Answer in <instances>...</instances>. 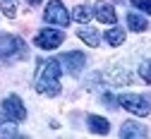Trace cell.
<instances>
[{"label":"cell","mask_w":151,"mask_h":139,"mask_svg":"<svg viewBox=\"0 0 151 139\" xmlns=\"http://www.w3.org/2000/svg\"><path fill=\"white\" fill-rule=\"evenodd\" d=\"M29 3H31V5H39V3H41V0H29Z\"/></svg>","instance_id":"20"},{"label":"cell","mask_w":151,"mask_h":139,"mask_svg":"<svg viewBox=\"0 0 151 139\" xmlns=\"http://www.w3.org/2000/svg\"><path fill=\"white\" fill-rule=\"evenodd\" d=\"M58 60H60V65H65V67H67V72H70V74H79V72H82V67L86 65V58H84V53H79V50L63 53Z\"/></svg>","instance_id":"7"},{"label":"cell","mask_w":151,"mask_h":139,"mask_svg":"<svg viewBox=\"0 0 151 139\" xmlns=\"http://www.w3.org/2000/svg\"><path fill=\"white\" fill-rule=\"evenodd\" d=\"M106 41L110 43V46H122L125 43V29H108L106 31Z\"/></svg>","instance_id":"14"},{"label":"cell","mask_w":151,"mask_h":139,"mask_svg":"<svg viewBox=\"0 0 151 139\" xmlns=\"http://www.w3.org/2000/svg\"><path fill=\"white\" fill-rule=\"evenodd\" d=\"M132 5L137 10H144L146 14H151V0H132Z\"/></svg>","instance_id":"17"},{"label":"cell","mask_w":151,"mask_h":139,"mask_svg":"<svg viewBox=\"0 0 151 139\" xmlns=\"http://www.w3.org/2000/svg\"><path fill=\"white\" fill-rule=\"evenodd\" d=\"M149 134V130L142 125V122H134V120H127V122H122V127H120V137L122 139H142V137H146Z\"/></svg>","instance_id":"9"},{"label":"cell","mask_w":151,"mask_h":139,"mask_svg":"<svg viewBox=\"0 0 151 139\" xmlns=\"http://www.w3.org/2000/svg\"><path fill=\"white\" fill-rule=\"evenodd\" d=\"M60 74H63V67H60V60L58 58H50V60L41 63V70L36 74V91L39 94H46V96H58L60 94Z\"/></svg>","instance_id":"1"},{"label":"cell","mask_w":151,"mask_h":139,"mask_svg":"<svg viewBox=\"0 0 151 139\" xmlns=\"http://www.w3.org/2000/svg\"><path fill=\"white\" fill-rule=\"evenodd\" d=\"M103 101H106V103H108V108H118V106H115V103H118V101H115V98H113V96H110V94H106V96H103Z\"/></svg>","instance_id":"19"},{"label":"cell","mask_w":151,"mask_h":139,"mask_svg":"<svg viewBox=\"0 0 151 139\" xmlns=\"http://www.w3.org/2000/svg\"><path fill=\"white\" fill-rule=\"evenodd\" d=\"M91 14H93V12H91L89 5H77V7H74V12H72V17L77 19L79 24H86L89 19H91Z\"/></svg>","instance_id":"15"},{"label":"cell","mask_w":151,"mask_h":139,"mask_svg":"<svg viewBox=\"0 0 151 139\" xmlns=\"http://www.w3.org/2000/svg\"><path fill=\"white\" fill-rule=\"evenodd\" d=\"M139 74H142V79H144V82H149V84H151V60L142 63V67H139Z\"/></svg>","instance_id":"16"},{"label":"cell","mask_w":151,"mask_h":139,"mask_svg":"<svg viewBox=\"0 0 151 139\" xmlns=\"http://www.w3.org/2000/svg\"><path fill=\"white\" fill-rule=\"evenodd\" d=\"M93 14H96V19H99V22H103V24H115V22H118L115 10H113V5L106 3V0L93 3Z\"/></svg>","instance_id":"8"},{"label":"cell","mask_w":151,"mask_h":139,"mask_svg":"<svg viewBox=\"0 0 151 139\" xmlns=\"http://www.w3.org/2000/svg\"><path fill=\"white\" fill-rule=\"evenodd\" d=\"M63 41H65V34L58 31V29H43L39 36L34 38V43L39 46V48H43V50H53V48H58Z\"/></svg>","instance_id":"5"},{"label":"cell","mask_w":151,"mask_h":139,"mask_svg":"<svg viewBox=\"0 0 151 139\" xmlns=\"http://www.w3.org/2000/svg\"><path fill=\"white\" fill-rule=\"evenodd\" d=\"M77 34H79V38H82V41H84V43H89L91 48H96V46L101 43V34H99L96 29L86 27V24H84V29H79Z\"/></svg>","instance_id":"13"},{"label":"cell","mask_w":151,"mask_h":139,"mask_svg":"<svg viewBox=\"0 0 151 139\" xmlns=\"http://www.w3.org/2000/svg\"><path fill=\"white\" fill-rule=\"evenodd\" d=\"M0 137H17V125L5 110H0Z\"/></svg>","instance_id":"11"},{"label":"cell","mask_w":151,"mask_h":139,"mask_svg":"<svg viewBox=\"0 0 151 139\" xmlns=\"http://www.w3.org/2000/svg\"><path fill=\"white\" fill-rule=\"evenodd\" d=\"M43 19L48 24H58V27H67L70 24V14L65 10V5L60 3V0H50L46 12H43Z\"/></svg>","instance_id":"3"},{"label":"cell","mask_w":151,"mask_h":139,"mask_svg":"<svg viewBox=\"0 0 151 139\" xmlns=\"http://www.w3.org/2000/svg\"><path fill=\"white\" fill-rule=\"evenodd\" d=\"M22 53H24V41L19 36H12V34L0 36V58H14Z\"/></svg>","instance_id":"4"},{"label":"cell","mask_w":151,"mask_h":139,"mask_svg":"<svg viewBox=\"0 0 151 139\" xmlns=\"http://www.w3.org/2000/svg\"><path fill=\"white\" fill-rule=\"evenodd\" d=\"M89 130L93 132V134H108L110 132V122L106 120V117H101V115H89Z\"/></svg>","instance_id":"10"},{"label":"cell","mask_w":151,"mask_h":139,"mask_svg":"<svg viewBox=\"0 0 151 139\" xmlns=\"http://www.w3.org/2000/svg\"><path fill=\"white\" fill-rule=\"evenodd\" d=\"M118 103L122 106V108H127L129 113H134V115H149L151 113V106H149V101L144 96H137V94H122L120 98H118Z\"/></svg>","instance_id":"2"},{"label":"cell","mask_w":151,"mask_h":139,"mask_svg":"<svg viewBox=\"0 0 151 139\" xmlns=\"http://www.w3.org/2000/svg\"><path fill=\"white\" fill-rule=\"evenodd\" d=\"M127 27L132 31H146L149 22H146V17H142L139 12H127Z\"/></svg>","instance_id":"12"},{"label":"cell","mask_w":151,"mask_h":139,"mask_svg":"<svg viewBox=\"0 0 151 139\" xmlns=\"http://www.w3.org/2000/svg\"><path fill=\"white\" fill-rule=\"evenodd\" d=\"M3 12H5V17H14L17 14V7H14V3H3Z\"/></svg>","instance_id":"18"},{"label":"cell","mask_w":151,"mask_h":139,"mask_svg":"<svg viewBox=\"0 0 151 139\" xmlns=\"http://www.w3.org/2000/svg\"><path fill=\"white\" fill-rule=\"evenodd\" d=\"M3 110L12 117L14 122H22V120H27V108L22 106V98L19 96H7L5 101H3Z\"/></svg>","instance_id":"6"}]
</instances>
